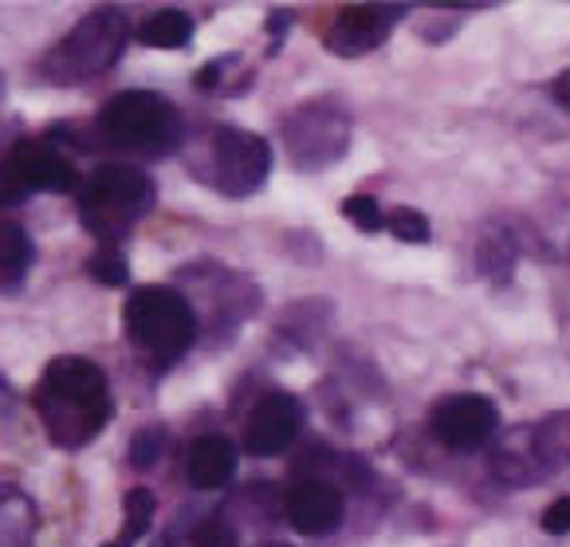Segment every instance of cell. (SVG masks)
<instances>
[{"label": "cell", "mask_w": 570, "mask_h": 547, "mask_svg": "<svg viewBox=\"0 0 570 547\" xmlns=\"http://www.w3.org/2000/svg\"><path fill=\"white\" fill-rule=\"evenodd\" d=\"M476 264L484 276L508 280L515 268V241L508 233H484L476 245Z\"/></svg>", "instance_id": "ac0fdd59"}, {"label": "cell", "mask_w": 570, "mask_h": 547, "mask_svg": "<svg viewBox=\"0 0 570 547\" xmlns=\"http://www.w3.org/2000/svg\"><path fill=\"white\" fill-rule=\"evenodd\" d=\"M343 492L331 480H299L287 492V520L303 531V536H331L343 524Z\"/></svg>", "instance_id": "4fadbf2b"}, {"label": "cell", "mask_w": 570, "mask_h": 547, "mask_svg": "<svg viewBox=\"0 0 570 547\" xmlns=\"http://www.w3.org/2000/svg\"><path fill=\"white\" fill-rule=\"evenodd\" d=\"M4 166L17 174L24 194H71L76 189V166H71L56 146L43 143H20L17 150L4 158Z\"/></svg>", "instance_id": "7c38bea8"}, {"label": "cell", "mask_w": 570, "mask_h": 547, "mask_svg": "<svg viewBox=\"0 0 570 547\" xmlns=\"http://www.w3.org/2000/svg\"><path fill=\"white\" fill-rule=\"evenodd\" d=\"M36 505L17 485H0V547H32Z\"/></svg>", "instance_id": "9a60e30c"}, {"label": "cell", "mask_w": 570, "mask_h": 547, "mask_svg": "<svg viewBox=\"0 0 570 547\" xmlns=\"http://www.w3.org/2000/svg\"><path fill=\"white\" fill-rule=\"evenodd\" d=\"M185 477L189 485L202 492L225 489L228 480L236 477V449L228 438L220 433H209V438H197L189 446V457H185Z\"/></svg>", "instance_id": "5bb4252c"}, {"label": "cell", "mask_w": 570, "mask_h": 547, "mask_svg": "<svg viewBox=\"0 0 570 547\" xmlns=\"http://www.w3.org/2000/svg\"><path fill=\"white\" fill-rule=\"evenodd\" d=\"M4 410H12V387L0 379V413H4Z\"/></svg>", "instance_id": "4316f807"}, {"label": "cell", "mask_w": 570, "mask_h": 547, "mask_svg": "<svg viewBox=\"0 0 570 547\" xmlns=\"http://www.w3.org/2000/svg\"><path fill=\"white\" fill-rule=\"evenodd\" d=\"M32 256V236L12 221H0V272H24Z\"/></svg>", "instance_id": "d6986e66"}, {"label": "cell", "mask_w": 570, "mask_h": 547, "mask_svg": "<svg viewBox=\"0 0 570 547\" xmlns=\"http://www.w3.org/2000/svg\"><path fill=\"white\" fill-rule=\"evenodd\" d=\"M32 406L40 413L48 441L68 453L91 446L115 418L107 374L99 371V362L83 359V354L51 359L32 390Z\"/></svg>", "instance_id": "6da1fadb"}, {"label": "cell", "mask_w": 570, "mask_h": 547, "mask_svg": "<svg viewBox=\"0 0 570 547\" xmlns=\"http://www.w3.org/2000/svg\"><path fill=\"white\" fill-rule=\"evenodd\" d=\"M138 40H142L146 48H161V51L185 48V43L194 40V20L181 9H161L138 28Z\"/></svg>", "instance_id": "2e32d148"}, {"label": "cell", "mask_w": 570, "mask_h": 547, "mask_svg": "<svg viewBox=\"0 0 570 547\" xmlns=\"http://www.w3.org/2000/svg\"><path fill=\"white\" fill-rule=\"evenodd\" d=\"M197 177L225 197H248L268 182L272 146L256 130L220 127L205 138V162H194Z\"/></svg>", "instance_id": "8992f818"}, {"label": "cell", "mask_w": 570, "mask_h": 547, "mask_svg": "<svg viewBox=\"0 0 570 547\" xmlns=\"http://www.w3.org/2000/svg\"><path fill=\"white\" fill-rule=\"evenodd\" d=\"M87 272H91L102 287H118V284H126V280H130V264H126V256L118 253V245H99V248H95V256L87 261Z\"/></svg>", "instance_id": "ffe728a7"}, {"label": "cell", "mask_w": 570, "mask_h": 547, "mask_svg": "<svg viewBox=\"0 0 570 547\" xmlns=\"http://www.w3.org/2000/svg\"><path fill=\"white\" fill-rule=\"evenodd\" d=\"M303 402L287 390H272L256 402V410L244 421V453L248 457H276L299 438Z\"/></svg>", "instance_id": "8fae6325"}, {"label": "cell", "mask_w": 570, "mask_h": 547, "mask_svg": "<svg viewBox=\"0 0 570 547\" xmlns=\"http://www.w3.org/2000/svg\"><path fill=\"white\" fill-rule=\"evenodd\" d=\"M161 446H166V433H161L158 426L138 430L135 441H130V465H135V469H150V465H158Z\"/></svg>", "instance_id": "603a6c76"}, {"label": "cell", "mask_w": 570, "mask_h": 547, "mask_svg": "<svg viewBox=\"0 0 570 547\" xmlns=\"http://www.w3.org/2000/svg\"><path fill=\"white\" fill-rule=\"evenodd\" d=\"M284 150L295 169L315 174L327 169L351 150V115L335 99H311L299 102L284 118Z\"/></svg>", "instance_id": "52a82bcc"}, {"label": "cell", "mask_w": 570, "mask_h": 547, "mask_svg": "<svg viewBox=\"0 0 570 547\" xmlns=\"http://www.w3.org/2000/svg\"><path fill=\"white\" fill-rule=\"evenodd\" d=\"M539 524H543V531H551V536H567V531H570V497L554 500Z\"/></svg>", "instance_id": "cb8c5ba5"}, {"label": "cell", "mask_w": 570, "mask_h": 547, "mask_svg": "<svg viewBox=\"0 0 570 547\" xmlns=\"http://www.w3.org/2000/svg\"><path fill=\"white\" fill-rule=\"evenodd\" d=\"M343 217L351 221L358 233H377V228H386V213H382V205L374 202V197H346L343 202Z\"/></svg>", "instance_id": "44dd1931"}, {"label": "cell", "mask_w": 570, "mask_h": 547, "mask_svg": "<svg viewBox=\"0 0 570 547\" xmlns=\"http://www.w3.org/2000/svg\"><path fill=\"white\" fill-rule=\"evenodd\" d=\"M261 547H292V544H261Z\"/></svg>", "instance_id": "83f0119b"}, {"label": "cell", "mask_w": 570, "mask_h": 547, "mask_svg": "<svg viewBox=\"0 0 570 547\" xmlns=\"http://www.w3.org/2000/svg\"><path fill=\"white\" fill-rule=\"evenodd\" d=\"M567 461H570V410H559L503 441L492 453V472L503 485H531V480L562 469Z\"/></svg>", "instance_id": "ba28073f"}, {"label": "cell", "mask_w": 570, "mask_h": 547, "mask_svg": "<svg viewBox=\"0 0 570 547\" xmlns=\"http://www.w3.org/2000/svg\"><path fill=\"white\" fill-rule=\"evenodd\" d=\"M554 99H559L562 107H570V71H562V76L554 79Z\"/></svg>", "instance_id": "484cf974"}, {"label": "cell", "mask_w": 570, "mask_h": 547, "mask_svg": "<svg viewBox=\"0 0 570 547\" xmlns=\"http://www.w3.org/2000/svg\"><path fill=\"white\" fill-rule=\"evenodd\" d=\"M386 225L397 241H405V245H425L429 241V217L417 209H410V205H402L394 217H386Z\"/></svg>", "instance_id": "7402d4cb"}, {"label": "cell", "mask_w": 570, "mask_h": 547, "mask_svg": "<svg viewBox=\"0 0 570 547\" xmlns=\"http://www.w3.org/2000/svg\"><path fill=\"white\" fill-rule=\"evenodd\" d=\"M126 40H130V25H126L122 9H95L76 20L63 40L43 56L40 71L51 84H83L102 71H110L122 59Z\"/></svg>", "instance_id": "3957f363"}, {"label": "cell", "mask_w": 570, "mask_h": 547, "mask_svg": "<svg viewBox=\"0 0 570 547\" xmlns=\"http://www.w3.org/2000/svg\"><path fill=\"white\" fill-rule=\"evenodd\" d=\"M429 430H433V438L445 449L472 453V449H484L488 441L495 438V430H500V410H495V402L484 394H449L433 406Z\"/></svg>", "instance_id": "9c48e42d"}, {"label": "cell", "mask_w": 570, "mask_h": 547, "mask_svg": "<svg viewBox=\"0 0 570 547\" xmlns=\"http://www.w3.org/2000/svg\"><path fill=\"white\" fill-rule=\"evenodd\" d=\"M154 209V182L138 166H99L87 177L83 194H79V221L83 228L102 241V245H118L146 213Z\"/></svg>", "instance_id": "7a4b0ae2"}, {"label": "cell", "mask_w": 570, "mask_h": 547, "mask_svg": "<svg viewBox=\"0 0 570 547\" xmlns=\"http://www.w3.org/2000/svg\"><path fill=\"white\" fill-rule=\"evenodd\" d=\"M405 17L397 4H346L331 17L323 43L335 56H366V51L382 48L394 32V25Z\"/></svg>", "instance_id": "30bf717a"}, {"label": "cell", "mask_w": 570, "mask_h": 547, "mask_svg": "<svg viewBox=\"0 0 570 547\" xmlns=\"http://www.w3.org/2000/svg\"><path fill=\"white\" fill-rule=\"evenodd\" d=\"M24 186L17 182V174H12L4 162H0V209H9V205H17V202H24Z\"/></svg>", "instance_id": "d4e9b609"}, {"label": "cell", "mask_w": 570, "mask_h": 547, "mask_svg": "<svg viewBox=\"0 0 570 547\" xmlns=\"http://www.w3.org/2000/svg\"><path fill=\"white\" fill-rule=\"evenodd\" d=\"M122 320H126V335L135 339L138 351H146L154 362H161V367L181 359L197 339L194 303L166 284L138 287V292L126 300Z\"/></svg>", "instance_id": "277c9868"}, {"label": "cell", "mask_w": 570, "mask_h": 547, "mask_svg": "<svg viewBox=\"0 0 570 547\" xmlns=\"http://www.w3.org/2000/svg\"><path fill=\"white\" fill-rule=\"evenodd\" d=\"M99 130L118 150L161 158L181 138V115L177 107L158 91H122L102 102Z\"/></svg>", "instance_id": "5b68a950"}, {"label": "cell", "mask_w": 570, "mask_h": 547, "mask_svg": "<svg viewBox=\"0 0 570 547\" xmlns=\"http://www.w3.org/2000/svg\"><path fill=\"white\" fill-rule=\"evenodd\" d=\"M154 512H158V500H154L150 489H130L126 492V520H122V536L110 539V544L102 547H135L146 539V531H150L154 524Z\"/></svg>", "instance_id": "e0dca14e"}]
</instances>
